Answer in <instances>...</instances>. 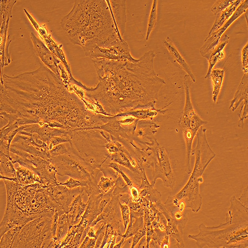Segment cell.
<instances>
[{
  "instance_id": "obj_1",
  "label": "cell",
  "mask_w": 248,
  "mask_h": 248,
  "mask_svg": "<svg viewBox=\"0 0 248 248\" xmlns=\"http://www.w3.org/2000/svg\"><path fill=\"white\" fill-rule=\"evenodd\" d=\"M1 112L19 113L38 124L58 122L69 132L92 124L93 113L84 101L43 63L15 77L1 72Z\"/></svg>"
},
{
  "instance_id": "obj_2",
  "label": "cell",
  "mask_w": 248,
  "mask_h": 248,
  "mask_svg": "<svg viewBox=\"0 0 248 248\" xmlns=\"http://www.w3.org/2000/svg\"><path fill=\"white\" fill-rule=\"evenodd\" d=\"M153 50L144 53L138 63L105 59H92L99 82L88 88L77 81L89 100L100 105L111 116L139 109H155L165 80L155 73Z\"/></svg>"
},
{
  "instance_id": "obj_3",
  "label": "cell",
  "mask_w": 248,
  "mask_h": 248,
  "mask_svg": "<svg viewBox=\"0 0 248 248\" xmlns=\"http://www.w3.org/2000/svg\"><path fill=\"white\" fill-rule=\"evenodd\" d=\"M61 26L70 42L89 57L95 48L107 47L119 38L109 1H76Z\"/></svg>"
},
{
  "instance_id": "obj_4",
  "label": "cell",
  "mask_w": 248,
  "mask_h": 248,
  "mask_svg": "<svg viewBox=\"0 0 248 248\" xmlns=\"http://www.w3.org/2000/svg\"><path fill=\"white\" fill-rule=\"evenodd\" d=\"M3 181L7 194L6 209L17 221L29 222L40 217H53L55 206L46 186L40 183L24 186L19 182Z\"/></svg>"
},
{
  "instance_id": "obj_5",
  "label": "cell",
  "mask_w": 248,
  "mask_h": 248,
  "mask_svg": "<svg viewBox=\"0 0 248 248\" xmlns=\"http://www.w3.org/2000/svg\"><path fill=\"white\" fill-rule=\"evenodd\" d=\"M226 216V223L213 227L202 224L199 234L189 238L198 248H248V217L231 211Z\"/></svg>"
},
{
  "instance_id": "obj_6",
  "label": "cell",
  "mask_w": 248,
  "mask_h": 248,
  "mask_svg": "<svg viewBox=\"0 0 248 248\" xmlns=\"http://www.w3.org/2000/svg\"><path fill=\"white\" fill-rule=\"evenodd\" d=\"M206 131V129L202 127L197 134V146L192 152V156L195 155L196 159L192 175L183 189L174 196L178 201H184L186 208H191L194 213H198L201 209L200 184L203 182L202 175L216 156L209 146Z\"/></svg>"
},
{
  "instance_id": "obj_7",
  "label": "cell",
  "mask_w": 248,
  "mask_h": 248,
  "mask_svg": "<svg viewBox=\"0 0 248 248\" xmlns=\"http://www.w3.org/2000/svg\"><path fill=\"white\" fill-rule=\"evenodd\" d=\"M191 80L188 75L185 76L184 85L185 103L179 121V126L183 133L186 148L185 171L188 174L192 173L191 158L194 138L200 129L208 123V121L203 120L198 115L193 106L190 93Z\"/></svg>"
},
{
  "instance_id": "obj_8",
  "label": "cell",
  "mask_w": 248,
  "mask_h": 248,
  "mask_svg": "<svg viewBox=\"0 0 248 248\" xmlns=\"http://www.w3.org/2000/svg\"><path fill=\"white\" fill-rule=\"evenodd\" d=\"M52 222L46 217L29 222L16 234L12 248H48L53 237Z\"/></svg>"
},
{
  "instance_id": "obj_9",
  "label": "cell",
  "mask_w": 248,
  "mask_h": 248,
  "mask_svg": "<svg viewBox=\"0 0 248 248\" xmlns=\"http://www.w3.org/2000/svg\"><path fill=\"white\" fill-rule=\"evenodd\" d=\"M68 150V154L52 157L50 161L56 168L57 174L87 181L89 185L97 184V176L100 170L94 169L71 147Z\"/></svg>"
},
{
  "instance_id": "obj_10",
  "label": "cell",
  "mask_w": 248,
  "mask_h": 248,
  "mask_svg": "<svg viewBox=\"0 0 248 248\" xmlns=\"http://www.w3.org/2000/svg\"><path fill=\"white\" fill-rule=\"evenodd\" d=\"M10 150L13 163L34 171L40 178L41 184L48 187L59 185L56 177L57 170L50 161L12 146Z\"/></svg>"
},
{
  "instance_id": "obj_11",
  "label": "cell",
  "mask_w": 248,
  "mask_h": 248,
  "mask_svg": "<svg viewBox=\"0 0 248 248\" xmlns=\"http://www.w3.org/2000/svg\"><path fill=\"white\" fill-rule=\"evenodd\" d=\"M90 58L92 59H105L117 62L129 61L136 63L139 59L134 58L131 54L130 49L126 41L124 39L117 38L108 47H97L93 50Z\"/></svg>"
},
{
  "instance_id": "obj_12",
  "label": "cell",
  "mask_w": 248,
  "mask_h": 248,
  "mask_svg": "<svg viewBox=\"0 0 248 248\" xmlns=\"http://www.w3.org/2000/svg\"><path fill=\"white\" fill-rule=\"evenodd\" d=\"M154 152L155 158L153 185L154 186L156 179L160 178L165 186L173 189L175 179L167 150L160 147L158 143Z\"/></svg>"
},
{
  "instance_id": "obj_13",
  "label": "cell",
  "mask_w": 248,
  "mask_h": 248,
  "mask_svg": "<svg viewBox=\"0 0 248 248\" xmlns=\"http://www.w3.org/2000/svg\"><path fill=\"white\" fill-rule=\"evenodd\" d=\"M49 195L55 206L59 216L68 214L70 205L79 194H85V187L70 190L64 185L48 187Z\"/></svg>"
},
{
  "instance_id": "obj_14",
  "label": "cell",
  "mask_w": 248,
  "mask_h": 248,
  "mask_svg": "<svg viewBox=\"0 0 248 248\" xmlns=\"http://www.w3.org/2000/svg\"><path fill=\"white\" fill-rule=\"evenodd\" d=\"M248 1H245L238 7L232 16L226 22V23L218 30L211 35H209L204 41L203 46L200 49V54L202 57L206 53L214 49L219 43L223 33L228 29L230 26L244 14L248 10Z\"/></svg>"
},
{
  "instance_id": "obj_15",
  "label": "cell",
  "mask_w": 248,
  "mask_h": 248,
  "mask_svg": "<svg viewBox=\"0 0 248 248\" xmlns=\"http://www.w3.org/2000/svg\"><path fill=\"white\" fill-rule=\"evenodd\" d=\"M36 55L43 64L58 77L61 78L60 62L53 55L45 45L33 33L31 34Z\"/></svg>"
},
{
  "instance_id": "obj_16",
  "label": "cell",
  "mask_w": 248,
  "mask_h": 248,
  "mask_svg": "<svg viewBox=\"0 0 248 248\" xmlns=\"http://www.w3.org/2000/svg\"><path fill=\"white\" fill-rule=\"evenodd\" d=\"M126 1H109L114 22L119 39H123L126 24Z\"/></svg>"
},
{
  "instance_id": "obj_17",
  "label": "cell",
  "mask_w": 248,
  "mask_h": 248,
  "mask_svg": "<svg viewBox=\"0 0 248 248\" xmlns=\"http://www.w3.org/2000/svg\"><path fill=\"white\" fill-rule=\"evenodd\" d=\"M163 46L169 52L174 63L187 73V75L190 77L191 80L194 82H195L196 81L195 76L193 74L190 66L187 63V62H186L175 46L172 40L170 37H168L163 40Z\"/></svg>"
},
{
  "instance_id": "obj_18",
  "label": "cell",
  "mask_w": 248,
  "mask_h": 248,
  "mask_svg": "<svg viewBox=\"0 0 248 248\" xmlns=\"http://www.w3.org/2000/svg\"><path fill=\"white\" fill-rule=\"evenodd\" d=\"M230 37L225 34L221 37L218 44L213 49L204 55L202 57L205 58L209 62V70L205 75V78H210V76L215 66L218 62L222 60L225 57L224 48L229 44Z\"/></svg>"
},
{
  "instance_id": "obj_19",
  "label": "cell",
  "mask_w": 248,
  "mask_h": 248,
  "mask_svg": "<svg viewBox=\"0 0 248 248\" xmlns=\"http://www.w3.org/2000/svg\"><path fill=\"white\" fill-rule=\"evenodd\" d=\"M11 146L22 150L36 156H39L50 161L52 157L50 151L35 147L23 140L19 134H17L13 140Z\"/></svg>"
},
{
  "instance_id": "obj_20",
  "label": "cell",
  "mask_w": 248,
  "mask_h": 248,
  "mask_svg": "<svg viewBox=\"0 0 248 248\" xmlns=\"http://www.w3.org/2000/svg\"><path fill=\"white\" fill-rule=\"evenodd\" d=\"M84 193L78 195L70 205L68 217L70 229L73 226L78 225L84 215L88 205L87 203L82 202V198Z\"/></svg>"
},
{
  "instance_id": "obj_21",
  "label": "cell",
  "mask_w": 248,
  "mask_h": 248,
  "mask_svg": "<svg viewBox=\"0 0 248 248\" xmlns=\"http://www.w3.org/2000/svg\"><path fill=\"white\" fill-rule=\"evenodd\" d=\"M243 0H236L228 8L217 16L213 26L209 35L220 29L234 14L238 7L244 2Z\"/></svg>"
},
{
  "instance_id": "obj_22",
  "label": "cell",
  "mask_w": 248,
  "mask_h": 248,
  "mask_svg": "<svg viewBox=\"0 0 248 248\" xmlns=\"http://www.w3.org/2000/svg\"><path fill=\"white\" fill-rule=\"evenodd\" d=\"M16 178L19 183L24 186H28L36 183H41V179L31 170L19 166L16 168Z\"/></svg>"
},
{
  "instance_id": "obj_23",
  "label": "cell",
  "mask_w": 248,
  "mask_h": 248,
  "mask_svg": "<svg viewBox=\"0 0 248 248\" xmlns=\"http://www.w3.org/2000/svg\"><path fill=\"white\" fill-rule=\"evenodd\" d=\"M246 99H248V74H244L234 98L231 102L230 109L234 112Z\"/></svg>"
},
{
  "instance_id": "obj_24",
  "label": "cell",
  "mask_w": 248,
  "mask_h": 248,
  "mask_svg": "<svg viewBox=\"0 0 248 248\" xmlns=\"http://www.w3.org/2000/svg\"><path fill=\"white\" fill-rule=\"evenodd\" d=\"M225 69H213L210 74L213 86V92L212 93L213 101L214 103L217 102L219 94L221 90Z\"/></svg>"
},
{
  "instance_id": "obj_25",
  "label": "cell",
  "mask_w": 248,
  "mask_h": 248,
  "mask_svg": "<svg viewBox=\"0 0 248 248\" xmlns=\"http://www.w3.org/2000/svg\"><path fill=\"white\" fill-rule=\"evenodd\" d=\"M0 160H1L0 175L9 178H16V170L14 168L12 159L1 153Z\"/></svg>"
},
{
  "instance_id": "obj_26",
  "label": "cell",
  "mask_w": 248,
  "mask_h": 248,
  "mask_svg": "<svg viewBox=\"0 0 248 248\" xmlns=\"http://www.w3.org/2000/svg\"><path fill=\"white\" fill-rule=\"evenodd\" d=\"M70 226L68 214L65 213L59 216L58 225L55 237L60 245H61L62 241L64 239L68 234Z\"/></svg>"
},
{
  "instance_id": "obj_27",
  "label": "cell",
  "mask_w": 248,
  "mask_h": 248,
  "mask_svg": "<svg viewBox=\"0 0 248 248\" xmlns=\"http://www.w3.org/2000/svg\"><path fill=\"white\" fill-rule=\"evenodd\" d=\"M16 1H2L1 2V30H7L12 8Z\"/></svg>"
},
{
  "instance_id": "obj_28",
  "label": "cell",
  "mask_w": 248,
  "mask_h": 248,
  "mask_svg": "<svg viewBox=\"0 0 248 248\" xmlns=\"http://www.w3.org/2000/svg\"><path fill=\"white\" fill-rule=\"evenodd\" d=\"M23 227L16 226L9 230L1 237L0 242V247L1 248H12L16 234L23 228Z\"/></svg>"
},
{
  "instance_id": "obj_29",
  "label": "cell",
  "mask_w": 248,
  "mask_h": 248,
  "mask_svg": "<svg viewBox=\"0 0 248 248\" xmlns=\"http://www.w3.org/2000/svg\"><path fill=\"white\" fill-rule=\"evenodd\" d=\"M158 1L154 0L152 7L150 17L149 19V23L146 35V41H148L149 37L155 29L157 24V5Z\"/></svg>"
},
{
  "instance_id": "obj_30",
  "label": "cell",
  "mask_w": 248,
  "mask_h": 248,
  "mask_svg": "<svg viewBox=\"0 0 248 248\" xmlns=\"http://www.w3.org/2000/svg\"><path fill=\"white\" fill-rule=\"evenodd\" d=\"M116 181L112 177H102L97 184L98 188L101 193L105 195L114 189Z\"/></svg>"
},
{
  "instance_id": "obj_31",
  "label": "cell",
  "mask_w": 248,
  "mask_h": 248,
  "mask_svg": "<svg viewBox=\"0 0 248 248\" xmlns=\"http://www.w3.org/2000/svg\"><path fill=\"white\" fill-rule=\"evenodd\" d=\"M234 1L235 0H218L212 7L211 11L215 15L217 16L229 7Z\"/></svg>"
},
{
  "instance_id": "obj_32",
  "label": "cell",
  "mask_w": 248,
  "mask_h": 248,
  "mask_svg": "<svg viewBox=\"0 0 248 248\" xmlns=\"http://www.w3.org/2000/svg\"><path fill=\"white\" fill-rule=\"evenodd\" d=\"M89 183L87 181L79 180L70 177V179L65 183H59V185H64L70 190L81 187H88Z\"/></svg>"
},
{
  "instance_id": "obj_33",
  "label": "cell",
  "mask_w": 248,
  "mask_h": 248,
  "mask_svg": "<svg viewBox=\"0 0 248 248\" xmlns=\"http://www.w3.org/2000/svg\"><path fill=\"white\" fill-rule=\"evenodd\" d=\"M119 203L120 206L122 220L124 225V232H125L130 221V208L127 204H122L120 201Z\"/></svg>"
},
{
  "instance_id": "obj_34",
  "label": "cell",
  "mask_w": 248,
  "mask_h": 248,
  "mask_svg": "<svg viewBox=\"0 0 248 248\" xmlns=\"http://www.w3.org/2000/svg\"><path fill=\"white\" fill-rule=\"evenodd\" d=\"M69 153V150L67 148L65 143L60 144L59 145L53 147L50 151V154L52 157L67 155Z\"/></svg>"
},
{
  "instance_id": "obj_35",
  "label": "cell",
  "mask_w": 248,
  "mask_h": 248,
  "mask_svg": "<svg viewBox=\"0 0 248 248\" xmlns=\"http://www.w3.org/2000/svg\"><path fill=\"white\" fill-rule=\"evenodd\" d=\"M248 99H246L244 101V104L242 105L239 114L240 120L239 122L238 127L241 129H243L244 127L245 120L248 119Z\"/></svg>"
},
{
  "instance_id": "obj_36",
  "label": "cell",
  "mask_w": 248,
  "mask_h": 248,
  "mask_svg": "<svg viewBox=\"0 0 248 248\" xmlns=\"http://www.w3.org/2000/svg\"><path fill=\"white\" fill-rule=\"evenodd\" d=\"M70 139L66 137H53L50 140L49 144V149L50 151L56 146L59 145L61 143L69 142Z\"/></svg>"
},
{
  "instance_id": "obj_37",
  "label": "cell",
  "mask_w": 248,
  "mask_h": 248,
  "mask_svg": "<svg viewBox=\"0 0 248 248\" xmlns=\"http://www.w3.org/2000/svg\"><path fill=\"white\" fill-rule=\"evenodd\" d=\"M242 69L244 74H248V44L247 43L243 48L241 54Z\"/></svg>"
},
{
  "instance_id": "obj_38",
  "label": "cell",
  "mask_w": 248,
  "mask_h": 248,
  "mask_svg": "<svg viewBox=\"0 0 248 248\" xmlns=\"http://www.w3.org/2000/svg\"><path fill=\"white\" fill-rule=\"evenodd\" d=\"M96 240L97 238H90L89 236H86L84 240L82 241L80 245L79 248H95Z\"/></svg>"
},
{
  "instance_id": "obj_39",
  "label": "cell",
  "mask_w": 248,
  "mask_h": 248,
  "mask_svg": "<svg viewBox=\"0 0 248 248\" xmlns=\"http://www.w3.org/2000/svg\"><path fill=\"white\" fill-rule=\"evenodd\" d=\"M59 214L57 210H55L54 214L52 217V233L53 235V237H54L56 236V231L59 222Z\"/></svg>"
},
{
  "instance_id": "obj_40",
  "label": "cell",
  "mask_w": 248,
  "mask_h": 248,
  "mask_svg": "<svg viewBox=\"0 0 248 248\" xmlns=\"http://www.w3.org/2000/svg\"><path fill=\"white\" fill-rule=\"evenodd\" d=\"M146 231L145 228L139 231L135 234L133 239L132 247L134 248L138 244L140 240L146 235Z\"/></svg>"
},
{
  "instance_id": "obj_41",
  "label": "cell",
  "mask_w": 248,
  "mask_h": 248,
  "mask_svg": "<svg viewBox=\"0 0 248 248\" xmlns=\"http://www.w3.org/2000/svg\"><path fill=\"white\" fill-rule=\"evenodd\" d=\"M129 190L132 196V200H137L139 197V192L138 189L133 185L130 186Z\"/></svg>"
}]
</instances>
